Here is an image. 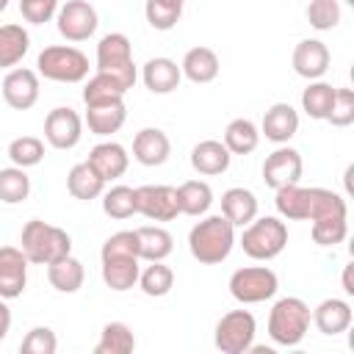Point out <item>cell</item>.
I'll list each match as a JSON object with an SVG mask.
<instances>
[{
	"label": "cell",
	"mask_w": 354,
	"mask_h": 354,
	"mask_svg": "<svg viewBox=\"0 0 354 354\" xmlns=\"http://www.w3.org/2000/svg\"><path fill=\"white\" fill-rule=\"evenodd\" d=\"M180 72L191 83H199V86L202 83H213L218 77V72H221V61H218L216 50H210V47H191L183 55Z\"/></svg>",
	"instance_id": "obj_22"
},
{
	"label": "cell",
	"mask_w": 354,
	"mask_h": 354,
	"mask_svg": "<svg viewBox=\"0 0 354 354\" xmlns=\"http://www.w3.org/2000/svg\"><path fill=\"white\" fill-rule=\"evenodd\" d=\"M113 254H136L138 257V235H136V230H119L102 243L100 257H113Z\"/></svg>",
	"instance_id": "obj_45"
},
{
	"label": "cell",
	"mask_w": 354,
	"mask_h": 354,
	"mask_svg": "<svg viewBox=\"0 0 354 354\" xmlns=\"http://www.w3.org/2000/svg\"><path fill=\"white\" fill-rule=\"evenodd\" d=\"M66 191L75 196V199H83V202H91L97 196H102L105 191V180L97 174V169L83 160V163H75L66 174Z\"/></svg>",
	"instance_id": "obj_25"
},
{
	"label": "cell",
	"mask_w": 354,
	"mask_h": 354,
	"mask_svg": "<svg viewBox=\"0 0 354 354\" xmlns=\"http://www.w3.org/2000/svg\"><path fill=\"white\" fill-rule=\"evenodd\" d=\"M293 72L304 80H321L329 69V47L321 41V39H301L296 47H293Z\"/></svg>",
	"instance_id": "obj_15"
},
{
	"label": "cell",
	"mask_w": 354,
	"mask_h": 354,
	"mask_svg": "<svg viewBox=\"0 0 354 354\" xmlns=\"http://www.w3.org/2000/svg\"><path fill=\"white\" fill-rule=\"evenodd\" d=\"M138 285H141V290H144L147 296L160 299V296H166V293L174 288V271H171L163 260H155V263H149V266L138 274Z\"/></svg>",
	"instance_id": "obj_37"
},
{
	"label": "cell",
	"mask_w": 354,
	"mask_h": 354,
	"mask_svg": "<svg viewBox=\"0 0 354 354\" xmlns=\"http://www.w3.org/2000/svg\"><path fill=\"white\" fill-rule=\"evenodd\" d=\"M257 321L249 310H230L216 324V348L221 354H246L254 346Z\"/></svg>",
	"instance_id": "obj_7"
},
{
	"label": "cell",
	"mask_w": 354,
	"mask_h": 354,
	"mask_svg": "<svg viewBox=\"0 0 354 354\" xmlns=\"http://www.w3.org/2000/svg\"><path fill=\"white\" fill-rule=\"evenodd\" d=\"M55 22H58V33L66 41H86L94 36V30L100 25L97 11L88 0H66L55 11Z\"/></svg>",
	"instance_id": "obj_9"
},
{
	"label": "cell",
	"mask_w": 354,
	"mask_h": 354,
	"mask_svg": "<svg viewBox=\"0 0 354 354\" xmlns=\"http://www.w3.org/2000/svg\"><path fill=\"white\" fill-rule=\"evenodd\" d=\"M136 207L149 221H174L180 216L177 188H171V185H141V188H136Z\"/></svg>",
	"instance_id": "obj_10"
},
{
	"label": "cell",
	"mask_w": 354,
	"mask_h": 354,
	"mask_svg": "<svg viewBox=\"0 0 354 354\" xmlns=\"http://www.w3.org/2000/svg\"><path fill=\"white\" fill-rule=\"evenodd\" d=\"M288 246V224L277 216H263V218H252L243 227L241 235V249L260 263H268L274 257L282 254V249Z\"/></svg>",
	"instance_id": "obj_4"
},
{
	"label": "cell",
	"mask_w": 354,
	"mask_h": 354,
	"mask_svg": "<svg viewBox=\"0 0 354 354\" xmlns=\"http://www.w3.org/2000/svg\"><path fill=\"white\" fill-rule=\"evenodd\" d=\"M28 285V257L19 246H0V299L22 296Z\"/></svg>",
	"instance_id": "obj_14"
},
{
	"label": "cell",
	"mask_w": 354,
	"mask_h": 354,
	"mask_svg": "<svg viewBox=\"0 0 354 354\" xmlns=\"http://www.w3.org/2000/svg\"><path fill=\"white\" fill-rule=\"evenodd\" d=\"M44 138L53 149H72L83 138V119L72 108H53L44 119Z\"/></svg>",
	"instance_id": "obj_11"
},
{
	"label": "cell",
	"mask_w": 354,
	"mask_h": 354,
	"mask_svg": "<svg viewBox=\"0 0 354 354\" xmlns=\"http://www.w3.org/2000/svg\"><path fill=\"white\" fill-rule=\"evenodd\" d=\"M230 160H232L230 149L224 147V141H216V138H205L191 149V166L196 174H205V177L224 174L230 169Z\"/></svg>",
	"instance_id": "obj_20"
},
{
	"label": "cell",
	"mask_w": 354,
	"mask_h": 354,
	"mask_svg": "<svg viewBox=\"0 0 354 354\" xmlns=\"http://www.w3.org/2000/svg\"><path fill=\"white\" fill-rule=\"evenodd\" d=\"M3 100L14 111H28L39 102V72L17 66L3 77Z\"/></svg>",
	"instance_id": "obj_12"
},
{
	"label": "cell",
	"mask_w": 354,
	"mask_h": 354,
	"mask_svg": "<svg viewBox=\"0 0 354 354\" xmlns=\"http://www.w3.org/2000/svg\"><path fill=\"white\" fill-rule=\"evenodd\" d=\"M307 22L315 30H332L340 22V3L337 0H310L307 3Z\"/></svg>",
	"instance_id": "obj_42"
},
{
	"label": "cell",
	"mask_w": 354,
	"mask_h": 354,
	"mask_svg": "<svg viewBox=\"0 0 354 354\" xmlns=\"http://www.w3.org/2000/svg\"><path fill=\"white\" fill-rule=\"evenodd\" d=\"M301 171H304V163H301L299 149H293V147H279V149H274V152L266 158V163H263V183L277 191L279 185L299 183Z\"/></svg>",
	"instance_id": "obj_13"
},
{
	"label": "cell",
	"mask_w": 354,
	"mask_h": 354,
	"mask_svg": "<svg viewBox=\"0 0 354 354\" xmlns=\"http://www.w3.org/2000/svg\"><path fill=\"white\" fill-rule=\"evenodd\" d=\"M124 94H127V91H124L111 75H105V72L91 75V77L86 80V86H83V102H86V105L119 102V100H124Z\"/></svg>",
	"instance_id": "obj_35"
},
{
	"label": "cell",
	"mask_w": 354,
	"mask_h": 354,
	"mask_svg": "<svg viewBox=\"0 0 354 354\" xmlns=\"http://www.w3.org/2000/svg\"><path fill=\"white\" fill-rule=\"evenodd\" d=\"M100 260H102V282L111 290L124 293L133 285H138L141 257H136V254H113V257H100Z\"/></svg>",
	"instance_id": "obj_18"
},
{
	"label": "cell",
	"mask_w": 354,
	"mask_h": 354,
	"mask_svg": "<svg viewBox=\"0 0 354 354\" xmlns=\"http://www.w3.org/2000/svg\"><path fill=\"white\" fill-rule=\"evenodd\" d=\"M351 271H354V263H348V266L343 268V290H346L348 296H354V279H351Z\"/></svg>",
	"instance_id": "obj_48"
},
{
	"label": "cell",
	"mask_w": 354,
	"mask_h": 354,
	"mask_svg": "<svg viewBox=\"0 0 354 354\" xmlns=\"http://www.w3.org/2000/svg\"><path fill=\"white\" fill-rule=\"evenodd\" d=\"M88 163L97 169V174H100L105 183H113V180H119V177L127 171L130 155H127V149H124L122 144H116V141H100L97 147H91Z\"/></svg>",
	"instance_id": "obj_17"
},
{
	"label": "cell",
	"mask_w": 354,
	"mask_h": 354,
	"mask_svg": "<svg viewBox=\"0 0 354 354\" xmlns=\"http://www.w3.org/2000/svg\"><path fill=\"white\" fill-rule=\"evenodd\" d=\"M332 127H348L354 122V91L351 88H335V102L326 116Z\"/></svg>",
	"instance_id": "obj_44"
},
{
	"label": "cell",
	"mask_w": 354,
	"mask_h": 354,
	"mask_svg": "<svg viewBox=\"0 0 354 354\" xmlns=\"http://www.w3.org/2000/svg\"><path fill=\"white\" fill-rule=\"evenodd\" d=\"M55 348H58V337L50 326H33L19 343L22 354H55Z\"/></svg>",
	"instance_id": "obj_43"
},
{
	"label": "cell",
	"mask_w": 354,
	"mask_h": 354,
	"mask_svg": "<svg viewBox=\"0 0 354 354\" xmlns=\"http://www.w3.org/2000/svg\"><path fill=\"white\" fill-rule=\"evenodd\" d=\"M221 216H227L235 227H246L257 216V196L249 188H227L221 194Z\"/></svg>",
	"instance_id": "obj_26"
},
{
	"label": "cell",
	"mask_w": 354,
	"mask_h": 354,
	"mask_svg": "<svg viewBox=\"0 0 354 354\" xmlns=\"http://www.w3.org/2000/svg\"><path fill=\"white\" fill-rule=\"evenodd\" d=\"M19 11L30 25H44L55 17L58 0H19Z\"/></svg>",
	"instance_id": "obj_46"
},
{
	"label": "cell",
	"mask_w": 354,
	"mask_h": 354,
	"mask_svg": "<svg viewBox=\"0 0 354 354\" xmlns=\"http://www.w3.org/2000/svg\"><path fill=\"white\" fill-rule=\"evenodd\" d=\"M127 119V108H124V100L119 102H100V105H86V124L94 136H111V133H119L122 124Z\"/></svg>",
	"instance_id": "obj_24"
},
{
	"label": "cell",
	"mask_w": 354,
	"mask_h": 354,
	"mask_svg": "<svg viewBox=\"0 0 354 354\" xmlns=\"http://www.w3.org/2000/svg\"><path fill=\"white\" fill-rule=\"evenodd\" d=\"M277 213L288 221H307V188L299 183H288L277 188Z\"/></svg>",
	"instance_id": "obj_34"
},
{
	"label": "cell",
	"mask_w": 354,
	"mask_h": 354,
	"mask_svg": "<svg viewBox=\"0 0 354 354\" xmlns=\"http://www.w3.org/2000/svg\"><path fill=\"white\" fill-rule=\"evenodd\" d=\"M8 332H11V310H8L6 299H0V343L6 340Z\"/></svg>",
	"instance_id": "obj_47"
},
{
	"label": "cell",
	"mask_w": 354,
	"mask_h": 354,
	"mask_svg": "<svg viewBox=\"0 0 354 354\" xmlns=\"http://www.w3.org/2000/svg\"><path fill=\"white\" fill-rule=\"evenodd\" d=\"M351 304L346 299H324L313 310V324L318 326L321 335H340L351 326Z\"/></svg>",
	"instance_id": "obj_23"
},
{
	"label": "cell",
	"mask_w": 354,
	"mask_h": 354,
	"mask_svg": "<svg viewBox=\"0 0 354 354\" xmlns=\"http://www.w3.org/2000/svg\"><path fill=\"white\" fill-rule=\"evenodd\" d=\"M138 235V257L147 260V263H155V260H166L174 249V238L169 230L152 224V227H138L136 230Z\"/></svg>",
	"instance_id": "obj_29"
},
{
	"label": "cell",
	"mask_w": 354,
	"mask_h": 354,
	"mask_svg": "<svg viewBox=\"0 0 354 354\" xmlns=\"http://www.w3.org/2000/svg\"><path fill=\"white\" fill-rule=\"evenodd\" d=\"M144 17L155 30H171L180 17H183V3H171V0H147L144 6Z\"/></svg>",
	"instance_id": "obj_41"
},
{
	"label": "cell",
	"mask_w": 354,
	"mask_h": 354,
	"mask_svg": "<svg viewBox=\"0 0 354 354\" xmlns=\"http://www.w3.org/2000/svg\"><path fill=\"white\" fill-rule=\"evenodd\" d=\"M141 80L144 86L152 91V94H171L180 80H183V72L177 66V61L166 58V55H158V58H149L141 69Z\"/></svg>",
	"instance_id": "obj_21"
},
{
	"label": "cell",
	"mask_w": 354,
	"mask_h": 354,
	"mask_svg": "<svg viewBox=\"0 0 354 354\" xmlns=\"http://www.w3.org/2000/svg\"><path fill=\"white\" fill-rule=\"evenodd\" d=\"M30 50V36L22 25H0V69L17 66Z\"/></svg>",
	"instance_id": "obj_30"
},
{
	"label": "cell",
	"mask_w": 354,
	"mask_h": 354,
	"mask_svg": "<svg viewBox=\"0 0 354 354\" xmlns=\"http://www.w3.org/2000/svg\"><path fill=\"white\" fill-rule=\"evenodd\" d=\"M47 279L58 293H77L83 288L86 271H83V263L77 257L66 254V257H61V260L47 266Z\"/></svg>",
	"instance_id": "obj_27"
},
{
	"label": "cell",
	"mask_w": 354,
	"mask_h": 354,
	"mask_svg": "<svg viewBox=\"0 0 354 354\" xmlns=\"http://www.w3.org/2000/svg\"><path fill=\"white\" fill-rule=\"evenodd\" d=\"M97 72L111 75L124 91L136 86V64H133V44L124 33H105L97 44Z\"/></svg>",
	"instance_id": "obj_6"
},
{
	"label": "cell",
	"mask_w": 354,
	"mask_h": 354,
	"mask_svg": "<svg viewBox=\"0 0 354 354\" xmlns=\"http://www.w3.org/2000/svg\"><path fill=\"white\" fill-rule=\"evenodd\" d=\"M136 348V335L124 321H111L102 326L94 354H130Z\"/></svg>",
	"instance_id": "obj_32"
},
{
	"label": "cell",
	"mask_w": 354,
	"mask_h": 354,
	"mask_svg": "<svg viewBox=\"0 0 354 354\" xmlns=\"http://www.w3.org/2000/svg\"><path fill=\"white\" fill-rule=\"evenodd\" d=\"M8 8V0H0V11H6Z\"/></svg>",
	"instance_id": "obj_49"
},
{
	"label": "cell",
	"mask_w": 354,
	"mask_h": 354,
	"mask_svg": "<svg viewBox=\"0 0 354 354\" xmlns=\"http://www.w3.org/2000/svg\"><path fill=\"white\" fill-rule=\"evenodd\" d=\"M177 205L185 216H205L213 205V188L205 180H185L177 185Z\"/></svg>",
	"instance_id": "obj_28"
},
{
	"label": "cell",
	"mask_w": 354,
	"mask_h": 354,
	"mask_svg": "<svg viewBox=\"0 0 354 354\" xmlns=\"http://www.w3.org/2000/svg\"><path fill=\"white\" fill-rule=\"evenodd\" d=\"M171 3H185V0H171Z\"/></svg>",
	"instance_id": "obj_50"
},
{
	"label": "cell",
	"mask_w": 354,
	"mask_h": 354,
	"mask_svg": "<svg viewBox=\"0 0 354 354\" xmlns=\"http://www.w3.org/2000/svg\"><path fill=\"white\" fill-rule=\"evenodd\" d=\"M19 249L22 254L28 257V263H36V266H50L66 254H72V238L66 230L55 227V224H47L41 218H30L25 227H22V235H19Z\"/></svg>",
	"instance_id": "obj_2"
},
{
	"label": "cell",
	"mask_w": 354,
	"mask_h": 354,
	"mask_svg": "<svg viewBox=\"0 0 354 354\" xmlns=\"http://www.w3.org/2000/svg\"><path fill=\"white\" fill-rule=\"evenodd\" d=\"M235 246V224L227 216H205L196 221L188 232V249L191 257L202 266H218L230 257Z\"/></svg>",
	"instance_id": "obj_1"
},
{
	"label": "cell",
	"mask_w": 354,
	"mask_h": 354,
	"mask_svg": "<svg viewBox=\"0 0 354 354\" xmlns=\"http://www.w3.org/2000/svg\"><path fill=\"white\" fill-rule=\"evenodd\" d=\"M332 102H335V86H332V83L310 80V86L301 91V111H304L310 119L326 122V116H329V111H332Z\"/></svg>",
	"instance_id": "obj_33"
},
{
	"label": "cell",
	"mask_w": 354,
	"mask_h": 354,
	"mask_svg": "<svg viewBox=\"0 0 354 354\" xmlns=\"http://www.w3.org/2000/svg\"><path fill=\"white\" fill-rule=\"evenodd\" d=\"M310 235L318 246H335V243H343L346 235H348V213L343 216H324V218H315L313 227H310Z\"/></svg>",
	"instance_id": "obj_39"
},
{
	"label": "cell",
	"mask_w": 354,
	"mask_h": 354,
	"mask_svg": "<svg viewBox=\"0 0 354 354\" xmlns=\"http://www.w3.org/2000/svg\"><path fill=\"white\" fill-rule=\"evenodd\" d=\"M8 158L14 166L19 169H30V166H39L41 158H44V141L36 138V136H19L8 144Z\"/></svg>",
	"instance_id": "obj_40"
},
{
	"label": "cell",
	"mask_w": 354,
	"mask_h": 354,
	"mask_svg": "<svg viewBox=\"0 0 354 354\" xmlns=\"http://www.w3.org/2000/svg\"><path fill=\"white\" fill-rule=\"evenodd\" d=\"M310 318L313 310L304 299L299 296H285L279 301H274L271 313H268V335L277 346H299L310 329Z\"/></svg>",
	"instance_id": "obj_3"
},
{
	"label": "cell",
	"mask_w": 354,
	"mask_h": 354,
	"mask_svg": "<svg viewBox=\"0 0 354 354\" xmlns=\"http://www.w3.org/2000/svg\"><path fill=\"white\" fill-rule=\"evenodd\" d=\"M36 72L53 83H80L88 77V58L72 44H53L39 53Z\"/></svg>",
	"instance_id": "obj_5"
},
{
	"label": "cell",
	"mask_w": 354,
	"mask_h": 354,
	"mask_svg": "<svg viewBox=\"0 0 354 354\" xmlns=\"http://www.w3.org/2000/svg\"><path fill=\"white\" fill-rule=\"evenodd\" d=\"M102 213L111 218H130L138 213L136 207V188L130 185H113L108 191H102Z\"/></svg>",
	"instance_id": "obj_36"
},
{
	"label": "cell",
	"mask_w": 354,
	"mask_h": 354,
	"mask_svg": "<svg viewBox=\"0 0 354 354\" xmlns=\"http://www.w3.org/2000/svg\"><path fill=\"white\" fill-rule=\"evenodd\" d=\"M260 144V130L252 119H232L224 130V147L230 149V155H249L254 152Z\"/></svg>",
	"instance_id": "obj_31"
},
{
	"label": "cell",
	"mask_w": 354,
	"mask_h": 354,
	"mask_svg": "<svg viewBox=\"0 0 354 354\" xmlns=\"http://www.w3.org/2000/svg\"><path fill=\"white\" fill-rule=\"evenodd\" d=\"M299 130V113L290 102H274L260 124V133L274 144H288Z\"/></svg>",
	"instance_id": "obj_19"
},
{
	"label": "cell",
	"mask_w": 354,
	"mask_h": 354,
	"mask_svg": "<svg viewBox=\"0 0 354 354\" xmlns=\"http://www.w3.org/2000/svg\"><path fill=\"white\" fill-rule=\"evenodd\" d=\"M171 155V141L158 127H144L133 138V158L141 166H163Z\"/></svg>",
	"instance_id": "obj_16"
},
{
	"label": "cell",
	"mask_w": 354,
	"mask_h": 354,
	"mask_svg": "<svg viewBox=\"0 0 354 354\" xmlns=\"http://www.w3.org/2000/svg\"><path fill=\"white\" fill-rule=\"evenodd\" d=\"M279 288L277 274L268 266H243L230 277V293L241 304H260L268 301Z\"/></svg>",
	"instance_id": "obj_8"
},
{
	"label": "cell",
	"mask_w": 354,
	"mask_h": 354,
	"mask_svg": "<svg viewBox=\"0 0 354 354\" xmlns=\"http://www.w3.org/2000/svg\"><path fill=\"white\" fill-rule=\"evenodd\" d=\"M30 194V177L19 166L0 169V202L6 205H19Z\"/></svg>",
	"instance_id": "obj_38"
}]
</instances>
